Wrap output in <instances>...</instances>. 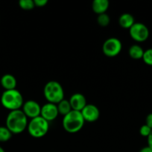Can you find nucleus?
<instances>
[{
    "label": "nucleus",
    "mask_w": 152,
    "mask_h": 152,
    "mask_svg": "<svg viewBox=\"0 0 152 152\" xmlns=\"http://www.w3.org/2000/svg\"><path fill=\"white\" fill-rule=\"evenodd\" d=\"M28 124V117L21 109L10 111L6 118V127L15 134L22 133Z\"/></svg>",
    "instance_id": "1"
},
{
    "label": "nucleus",
    "mask_w": 152,
    "mask_h": 152,
    "mask_svg": "<svg viewBox=\"0 0 152 152\" xmlns=\"http://www.w3.org/2000/svg\"><path fill=\"white\" fill-rule=\"evenodd\" d=\"M1 103L4 108L10 111L21 109L24 104L23 96L16 89L5 90L1 96Z\"/></svg>",
    "instance_id": "2"
},
{
    "label": "nucleus",
    "mask_w": 152,
    "mask_h": 152,
    "mask_svg": "<svg viewBox=\"0 0 152 152\" xmlns=\"http://www.w3.org/2000/svg\"><path fill=\"white\" fill-rule=\"evenodd\" d=\"M84 123L85 121L80 111L72 110L68 114L64 116L62 125L66 132L70 134H75L81 130Z\"/></svg>",
    "instance_id": "3"
},
{
    "label": "nucleus",
    "mask_w": 152,
    "mask_h": 152,
    "mask_svg": "<svg viewBox=\"0 0 152 152\" xmlns=\"http://www.w3.org/2000/svg\"><path fill=\"white\" fill-rule=\"evenodd\" d=\"M43 94L48 102L56 105L64 99L63 88L57 81L48 82L43 88Z\"/></svg>",
    "instance_id": "4"
},
{
    "label": "nucleus",
    "mask_w": 152,
    "mask_h": 152,
    "mask_svg": "<svg viewBox=\"0 0 152 152\" xmlns=\"http://www.w3.org/2000/svg\"><path fill=\"white\" fill-rule=\"evenodd\" d=\"M28 132L32 137L41 138L48 133L49 129V122L39 116L31 119L27 126Z\"/></svg>",
    "instance_id": "5"
},
{
    "label": "nucleus",
    "mask_w": 152,
    "mask_h": 152,
    "mask_svg": "<svg viewBox=\"0 0 152 152\" xmlns=\"http://www.w3.org/2000/svg\"><path fill=\"white\" fill-rule=\"evenodd\" d=\"M122 44L120 40L116 37H110L104 41L102 45V51L108 57H114L122 50Z\"/></svg>",
    "instance_id": "6"
},
{
    "label": "nucleus",
    "mask_w": 152,
    "mask_h": 152,
    "mask_svg": "<svg viewBox=\"0 0 152 152\" xmlns=\"http://www.w3.org/2000/svg\"><path fill=\"white\" fill-rule=\"evenodd\" d=\"M130 36L136 42H142L149 37V30L145 24L135 22L129 29Z\"/></svg>",
    "instance_id": "7"
},
{
    "label": "nucleus",
    "mask_w": 152,
    "mask_h": 152,
    "mask_svg": "<svg viewBox=\"0 0 152 152\" xmlns=\"http://www.w3.org/2000/svg\"><path fill=\"white\" fill-rule=\"evenodd\" d=\"M22 111L28 118H35L40 116L41 106L37 102L34 100H28L24 102Z\"/></svg>",
    "instance_id": "8"
},
{
    "label": "nucleus",
    "mask_w": 152,
    "mask_h": 152,
    "mask_svg": "<svg viewBox=\"0 0 152 152\" xmlns=\"http://www.w3.org/2000/svg\"><path fill=\"white\" fill-rule=\"evenodd\" d=\"M59 112H58V106L56 104L47 102L46 104L41 106V111H40V117L49 123L50 121H53L58 117Z\"/></svg>",
    "instance_id": "9"
},
{
    "label": "nucleus",
    "mask_w": 152,
    "mask_h": 152,
    "mask_svg": "<svg viewBox=\"0 0 152 152\" xmlns=\"http://www.w3.org/2000/svg\"><path fill=\"white\" fill-rule=\"evenodd\" d=\"M85 122L93 123L97 121L100 117V111L98 107L92 104H86V106L80 111Z\"/></svg>",
    "instance_id": "10"
},
{
    "label": "nucleus",
    "mask_w": 152,
    "mask_h": 152,
    "mask_svg": "<svg viewBox=\"0 0 152 152\" xmlns=\"http://www.w3.org/2000/svg\"><path fill=\"white\" fill-rule=\"evenodd\" d=\"M72 109L74 111H81L86 105V99L82 94L75 93L71 96L69 99Z\"/></svg>",
    "instance_id": "11"
},
{
    "label": "nucleus",
    "mask_w": 152,
    "mask_h": 152,
    "mask_svg": "<svg viewBox=\"0 0 152 152\" xmlns=\"http://www.w3.org/2000/svg\"><path fill=\"white\" fill-rule=\"evenodd\" d=\"M0 83H1V86L4 88V91L16 89V85H17V81L14 76L10 74L3 75L0 80Z\"/></svg>",
    "instance_id": "12"
},
{
    "label": "nucleus",
    "mask_w": 152,
    "mask_h": 152,
    "mask_svg": "<svg viewBox=\"0 0 152 152\" xmlns=\"http://www.w3.org/2000/svg\"><path fill=\"white\" fill-rule=\"evenodd\" d=\"M108 0H94L92 3V9L98 15L106 13L109 7Z\"/></svg>",
    "instance_id": "13"
},
{
    "label": "nucleus",
    "mask_w": 152,
    "mask_h": 152,
    "mask_svg": "<svg viewBox=\"0 0 152 152\" xmlns=\"http://www.w3.org/2000/svg\"><path fill=\"white\" fill-rule=\"evenodd\" d=\"M119 23L120 26L122 27L123 28L130 29L131 26L135 23V21H134V18L132 15L130 14V13H125L120 16L119 19Z\"/></svg>",
    "instance_id": "14"
},
{
    "label": "nucleus",
    "mask_w": 152,
    "mask_h": 152,
    "mask_svg": "<svg viewBox=\"0 0 152 152\" xmlns=\"http://www.w3.org/2000/svg\"><path fill=\"white\" fill-rule=\"evenodd\" d=\"M145 50L142 48L141 46L139 45H133L131 46L128 50L130 56L134 59H142L143 54H144Z\"/></svg>",
    "instance_id": "15"
},
{
    "label": "nucleus",
    "mask_w": 152,
    "mask_h": 152,
    "mask_svg": "<svg viewBox=\"0 0 152 152\" xmlns=\"http://www.w3.org/2000/svg\"><path fill=\"white\" fill-rule=\"evenodd\" d=\"M57 106H58L59 114L63 115V117L66 115V114H68L70 111H72L69 101L65 99H63L59 103L57 104Z\"/></svg>",
    "instance_id": "16"
},
{
    "label": "nucleus",
    "mask_w": 152,
    "mask_h": 152,
    "mask_svg": "<svg viewBox=\"0 0 152 152\" xmlns=\"http://www.w3.org/2000/svg\"><path fill=\"white\" fill-rule=\"evenodd\" d=\"M13 134L6 126H0V142H7L12 137Z\"/></svg>",
    "instance_id": "17"
},
{
    "label": "nucleus",
    "mask_w": 152,
    "mask_h": 152,
    "mask_svg": "<svg viewBox=\"0 0 152 152\" xmlns=\"http://www.w3.org/2000/svg\"><path fill=\"white\" fill-rule=\"evenodd\" d=\"M110 16L106 13H102V14H99L98 16V18H97V22L101 27L107 26L110 24Z\"/></svg>",
    "instance_id": "18"
},
{
    "label": "nucleus",
    "mask_w": 152,
    "mask_h": 152,
    "mask_svg": "<svg viewBox=\"0 0 152 152\" xmlns=\"http://www.w3.org/2000/svg\"><path fill=\"white\" fill-rule=\"evenodd\" d=\"M19 5L23 10H32L35 5L33 0H20L19 1Z\"/></svg>",
    "instance_id": "19"
},
{
    "label": "nucleus",
    "mask_w": 152,
    "mask_h": 152,
    "mask_svg": "<svg viewBox=\"0 0 152 152\" xmlns=\"http://www.w3.org/2000/svg\"><path fill=\"white\" fill-rule=\"evenodd\" d=\"M142 60L148 65L152 66V48H148L144 51Z\"/></svg>",
    "instance_id": "20"
},
{
    "label": "nucleus",
    "mask_w": 152,
    "mask_h": 152,
    "mask_svg": "<svg viewBox=\"0 0 152 152\" xmlns=\"http://www.w3.org/2000/svg\"><path fill=\"white\" fill-rule=\"evenodd\" d=\"M151 132L152 129L145 124L142 126L139 129L140 135H142V137H148L150 135V134L151 133Z\"/></svg>",
    "instance_id": "21"
},
{
    "label": "nucleus",
    "mask_w": 152,
    "mask_h": 152,
    "mask_svg": "<svg viewBox=\"0 0 152 152\" xmlns=\"http://www.w3.org/2000/svg\"><path fill=\"white\" fill-rule=\"evenodd\" d=\"M34 5L36 7H44L46 4H47V0H34Z\"/></svg>",
    "instance_id": "22"
},
{
    "label": "nucleus",
    "mask_w": 152,
    "mask_h": 152,
    "mask_svg": "<svg viewBox=\"0 0 152 152\" xmlns=\"http://www.w3.org/2000/svg\"><path fill=\"white\" fill-rule=\"evenodd\" d=\"M145 125L152 129V113L148 114L145 119Z\"/></svg>",
    "instance_id": "23"
},
{
    "label": "nucleus",
    "mask_w": 152,
    "mask_h": 152,
    "mask_svg": "<svg viewBox=\"0 0 152 152\" xmlns=\"http://www.w3.org/2000/svg\"><path fill=\"white\" fill-rule=\"evenodd\" d=\"M147 141H148V146L150 147L152 149V132L150 134L148 137H147Z\"/></svg>",
    "instance_id": "24"
},
{
    "label": "nucleus",
    "mask_w": 152,
    "mask_h": 152,
    "mask_svg": "<svg viewBox=\"0 0 152 152\" xmlns=\"http://www.w3.org/2000/svg\"><path fill=\"white\" fill-rule=\"evenodd\" d=\"M139 152H152V149L150 147H148L147 145V146L145 147H143V148L140 150Z\"/></svg>",
    "instance_id": "25"
},
{
    "label": "nucleus",
    "mask_w": 152,
    "mask_h": 152,
    "mask_svg": "<svg viewBox=\"0 0 152 152\" xmlns=\"http://www.w3.org/2000/svg\"><path fill=\"white\" fill-rule=\"evenodd\" d=\"M0 152H5L4 151V150L3 149L2 147H1V146H0Z\"/></svg>",
    "instance_id": "26"
}]
</instances>
